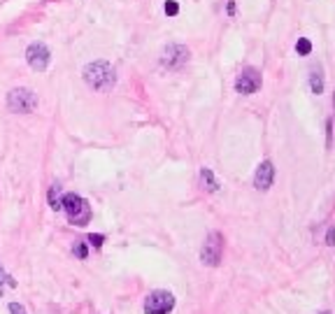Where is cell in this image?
Wrapping results in <instances>:
<instances>
[{
    "instance_id": "7c38bea8",
    "label": "cell",
    "mask_w": 335,
    "mask_h": 314,
    "mask_svg": "<svg viewBox=\"0 0 335 314\" xmlns=\"http://www.w3.org/2000/svg\"><path fill=\"white\" fill-rule=\"evenodd\" d=\"M49 207L52 209H63V196H61V186L58 184H54L52 189H49Z\"/></svg>"
},
{
    "instance_id": "5b68a950",
    "label": "cell",
    "mask_w": 335,
    "mask_h": 314,
    "mask_svg": "<svg viewBox=\"0 0 335 314\" xmlns=\"http://www.w3.org/2000/svg\"><path fill=\"white\" fill-rule=\"evenodd\" d=\"M175 307V296L170 291H152L145 300V314H168Z\"/></svg>"
},
{
    "instance_id": "5bb4252c",
    "label": "cell",
    "mask_w": 335,
    "mask_h": 314,
    "mask_svg": "<svg viewBox=\"0 0 335 314\" xmlns=\"http://www.w3.org/2000/svg\"><path fill=\"white\" fill-rule=\"evenodd\" d=\"M166 14L168 16H177L179 14V5H177V0H166Z\"/></svg>"
},
{
    "instance_id": "e0dca14e",
    "label": "cell",
    "mask_w": 335,
    "mask_h": 314,
    "mask_svg": "<svg viewBox=\"0 0 335 314\" xmlns=\"http://www.w3.org/2000/svg\"><path fill=\"white\" fill-rule=\"evenodd\" d=\"M9 312L12 314H26V310H23V305H19V303H12V305H9Z\"/></svg>"
},
{
    "instance_id": "4fadbf2b",
    "label": "cell",
    "mask_w": 335,
    "mask_h": 314,
    "mask_svg": "<svg viewBox=\"0 0 335 314\" xmlns=\"http://www.w3.org/2000/svg\"><path fill=\"white\" fill-rule=\"evenodd\" d=\"M296 52H298V56H310L312 54V42L307 38H300L296 42Z\"/></svg>"
},
{
    "instance_id": "3957f363",
    "label": "cell",
    "mask_w": 335,
    "mask_h": 314,
    "mask_svg": "<svg viewBox=\"0 0 335 314\" xmlns=\"http://www.w3.org/2000/svg\"><path fill=\"white\" fill-rule=\"evenodd\" d=\"M221 254H223V235L219 230H212L210 235L203 242V249H200V261L203 265H210V268H217L221 263Z\"/></svg>"
},
{
    "instance_id": "9c48e42d",
    "label": "cell",
    "mask_w": 335,
    "mask_h": 314,
    "mask_svg": "<svg viewBox=\"0 0 335 314\" xmlns=\"http://www.w3.org/2000/svg\"><path fill=\"white\" fill-rule=\"evenodd\" d=\"M275 182V165L270 161H263L256 168V175H254V189L256 191H268Z\"/></svg>"
},
{
    "instance_id": "9a60e30c",
    "label": "cell",
    "mask_w": 335,
    "mask_h": 314,
    "mask_svg": "<svg viewBox=\"0 0 335 314\" xmlns=\"http://www.w3.org/2000/svg\"><path fill=\"white\" fill-rule=\"evenodd\" d=\"M89 242H91L93 247H103V242H105V235H98V233H96V235H89Z\"/></svg>"
},
{
    "instance_id": "8fae6325",
    "label": "cell",
    "mask_w": 335,
    "mask_h": 314,
    "mask_svg": "<svg viewBox=\"0 0 335 314\" xmlns=\"http://www.w3.org/2000/svg\"><path fill=\"white\" fill-rule=\"evenodd\" d=\"M310 89H312V93H324V72H321V68H314L312 75H310Z\"/></svg>"
},
{
    "instance_id": "6da1fadb",
    "label": "cell",
    "mask_w": 335,
    "mask_h": 314,
    "mask_svg": "<svg viewBox=\"0 0 335 314\" xmlns=\"http://www.w3.org/2000/svg\"><path fill=\"white\" fill-rule=\"evenodd\" d=\"M84 82L91 86L93 91H107V89L114 86L116 72L107 61H93L84 68Z\"/></svg>"
},
{
    "instance_id": "ba28073f",
    "label": "cell",
    "mask_w": 335,
    "mask_h": 314,
    "mask_svg": "<svg viewBox=\"0 0 335 314\" xmlns=\"http://www.w3.org/2000/svg\"><path fill=\"white\" fill-rule=\"evenodd\" d=\"M26 61H28V65H31L33 70L45 72L49 61H52V54H49V49H47L42 42H33V45L26 49Z\"/></svg>"
},
{
    "instance_id": "d6986e66",
    "label": "cell",
    "mask_w": 335,
    "mask_h": 314,
    "mask_svg": "<svg viewBox=\"0 0 335 314\" xmlns=\"http://www.w3.org/2000/svg\"><path fill=\"white\" fill-rule=\"evenodd\" d=\"M2 282H7L9 286H14V279H12V277H7L5 272H2V268H0V284H2Z\"/></svg>"
},
{
    "instance_id": "7402d4cb",
    "label": "cell",
    "mask_w": 335,
    "mask_h": 314,
    "mask_svg": "<svg viewBox=\"0 0 335 314\" xmlns=\"http://www.w3.org/2000/svg\"><path fill=\"white\" fill-rule=\"evenodd\" d=\"M333 107H335V93H333Z\"/></svg>"
},
{
    "instance_id": "52a82bcc",
    "label": "cell",
    "mask_w": 335,
    "mask_h": 314,
    "mask_svg": "<svg viewBox=\"0 0 335 314\" xmlns=\"http://www.w3.org/2000/svg\"><path fill=\"white\" fill-rule=\"evenodd\" d=\"M261 89V72L256 68H244L235 79V91L242 96H251Z\"/></svg>"
},
{
    "instance_id": "ac0fdd59",
    "label": "cell",
    "mask_w": 335,
    "mask_h": 314,
    "mask_svg": "<svg viewBox=\"0 0 335 314\" xmlns=\"http://www.w3.org/2000/svg\"><path fill=\"white\" fill-rule=\"evenodd\" d=\"M331 128H333V121L328 119V121H326V138H328V147H331V138H333V130H331Z\"/></svg>"
},
{
    "instance_id": "44dd1931",
    "label": "cell",
    "mask_w": 335,
    "mask_h": 314,
    "mask_svg": "<svg viewBox=\"0 0 335 314\" xmlns=\"http://www.w3.org/2000/svg\"><path fill=\"white\" fill-rule=\"evenodd\" d=\"M226 9H228V16L235 14V0H228V7H226Z\"/></svg>"
},
{
    "instance_id": "603a6c76",
    "label": "cell",
    "mask_w": 335,
    "mask_h": 314,
    "mask_svg": "<svg viewBox=\"0 0 335 314\" xmlns=\"http://www.w3.org/2000/svg\"><path fill=\"white\" fill-rule=\"evenodd\" d=\"M319 314H331V312H319Z\"/></svg>"
},
{
    "instance_id": "30bf717a",
    "label": "cell",
    "mask_w": 335,
    "mask_h": 314,
    "mask_svg": "<svg viewBox=\"0 0 335 314\" xmlns=\"http://www.w3.org/2000/svg\"><path fill=\"white\" fill-rule=\"evenodd\" d=\"M200 184H203V189H205V191H210V193L219 191V182L214 179V175H212V170H210V168L200 170Z\"/></svg>"
},
{
    "instance_id": "ffe728a7",
    "label": "cell",
    "mask_w": 335,
    "mask_h": 314,
    "mask_svg": "<svg viewBox=\"0 0 335 314\" xmlns=\"http://www.w3.org/2000/svg\"><path fill=\"white\" fill-rule=\"evenodd\" d=\"M75 254L79 256V259H86V247H84V245H77V247H75Z\"/></svg>"
},
{
    "instance_id": "2e32d148",
    "label": "cell",
    "mask_w": 335,
    "mask_h": 314,
    "mask_svg": "<svg viewBox=\"0 0 335 314\" xmlns=\"http://www.w3.org/2000/svg\"><path fill=\"white\" fill-rule=\"evenodd\" d=\"M326 245L328 247H335V226H331L326 233Z\"/></svg>"
},
{
    "instance_id": "8992f818",
    "label": "cell",
    "mask_w": 335,
    "mask_h": 314,
    "mask_svg": "<svg viewBox=\"0 0 335 314\" xmlns=\"http://www.w3.org/2000/svg\"><path fill=\"white\" fill-rule=\"evenodd\" d=\"M189 61V49L184 45H168L161 52V65L168 70H179Z\"/></svg>"
},
{
    "instance_id": "277c9868",
    "label": "cell",
    "mask_w": 335,
    "mask_h": 314,
    "mask_svg": "<svg viewBox=\"0 0 335 314\" xmlns=\"http://www.w3.org/2000/svg\"><path fill=\"white\" fill-rule=\"evenodd\" d=\"M7 107L12 112H19V114H28L38 107V96L31 89H14L7 96Z\"/></svg>"
},
{
    "instance_id": "7a4b0ae2",
    "label": "cell",
    "mask_w": 335,
    "mask_h": 314,
    "mask_svg": "<svg viewBox=\"0 0 335 314\" xmlns=\"http://www.w3.org/2000/svg\"><path fill=\"white\" fill-rule=\"evenodd\" d=\"M63 209L75 226H86L91 221V205L77 193H63Z\"/></svg>"
}]
</instances>
